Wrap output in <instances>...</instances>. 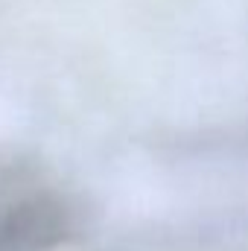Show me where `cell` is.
Returning <instances> with one entry per match:
<instances>
[{"label": "cell", "mask_w": 248, "mask_h": 251, "mask_svg": "<svg viewBox=\"0 0 248 251\" xmlns=\"http://www.w3.org/2000/svg\"><path fill=\"white\" fill-rule=\"evenodd\" d=\"M79 201L29 167L0 164V251H53L76 237Z\"/></svg>", "instance_id": "6da1fadb"}]
</instances>
